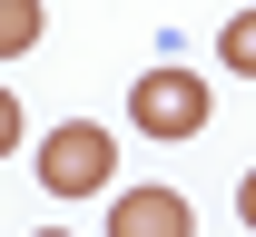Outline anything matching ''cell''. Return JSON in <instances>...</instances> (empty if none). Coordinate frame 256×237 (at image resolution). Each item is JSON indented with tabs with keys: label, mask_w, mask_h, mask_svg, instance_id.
<instances>
[{
	"label": "cell",
	"mask_w": 256,
	"mask_h": 237,
	"mask_svg": "<svg viewBox=\"0 0 256 237\" xmlns=\"http://www.w3.org/2000/svg\"><path fill=\"white\" fill-rule=\"evenodd\" d=\"M236 217H246V227H256V168L236 178Z\"/></svg>",
	"instance_id": "obj_7"
},
{
	"label": "cell",
	"mask_w": 256,
	"mask_h": 237,
	"mask_svg": "<svg viewBox=\"0 0 256 237\" xmlns=\"http://www.w3.org/2000/svg\"><path fill=\"white\" fill-rule=\"evenodd\" d=\"M40 0H0V60H20V50H40Z\"/></svg>",
	"instance_id": "obj_4"
},
{
	"label": "cell",
	"mask_w": 256,
	"mask_h": 237,
	"mask_svg": "<svg viewBox=\"0 0 256 237\" xmlns=\"http://www.w3.org/2000/svg\"><path fill=\"white\" fill-rule=\"evenodd\" d=\"M108 237H197V217H188L178 188H118L108 198Z\"/></svg>",
	"instance_id": "obj_3"
},
{
	"label": "cell",
	"mask_w": 256,
	"mask_h": 237,
	"mask_svg": "<svg viewBox=\"0 0 256 237\" xmlns=\"http://www.w3.org/2000/svg\"><path fill=\"white\" fill-rule=\"evenodd\" d=\"M217 60L236 69V79H256V10H226V30H217Z\"/></svg>",
	"instance_id": "obj_5"
},
{
	"label": "cell",
	"mask_w": 256,
	"mask_h": 237,
	"mask_svg": "<svg viewBox=\"0 0 256 237\" xmlns=\"http://www.w3.org/2000/svg\"><path fill=\"white\" fill-rule=\"evenodd\" d=\"M108 178H118V148H108L98 119H60V129L40 138V188L50 198H98Z\"/></svg>",
	"instance_id": "obj_1"
},
{
	"label": "cell",
	"mask_w": 256,
	"mask_h": 237,
	"mask_svg": "<svg viewBox=\"0 0 256 237\" xmlns=\"http://www.w3.org/2000/svg\"><path fill=\"white\" fill-rule=\"evenodd\" d=\"M0 148H20V99L0 89Z\"/></svg>",
	"instance_id": "obj_6"
},
{
	"label": "cell",
	"mask_w": 256,
	"mask_h": 237,
	"mask_svg": "<svg viewBox=\"0 0 256 237\" xmlns=\"http://www.w3.org/2000/svg\"><path fill=\"white\" fill-rule=\"evenodd\" d=\"M60 237H69V227H60Z\"/></svg>",
	"instance_id": "obj_8"
},
{
	"label": "cell",
	"mask_w": 256,
	"mask_h": 237,
	"mask_svg": "<svg viewBox=\"0 0 256 237\" xmlns=\"http://www.w3.org/2000/svg\"><path fill=\"white\" fill-rule=\"evenodd\" d=\"M207 99H217V89H207L188 60H158L148 79H128V119H138L148 138H197L207 129Z\"/></svg>",
	"instance_id": "obj_2"
}]
</instances>
